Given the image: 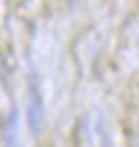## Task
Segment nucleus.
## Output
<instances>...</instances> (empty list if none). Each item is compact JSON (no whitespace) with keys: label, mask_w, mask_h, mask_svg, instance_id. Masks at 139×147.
<instances>
[{"label":"nucleus","mask_w":139,"mask_h":147,"mask_svg":"<svg viewBox=\"0 0 139 147\" xmlns=\"http://www.w3.org/2000/svg\"><path fill=\"white\" fill-rule=\"evenodd\" d=\"M27 119H29V126H31V132L34 136H38L40 132V120H42V98L38 94V88L34 84V78H32V84L29 88V105H27Z\"/></svg>","instance_id":"1"}]
</instances>
